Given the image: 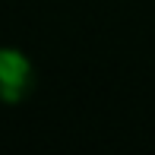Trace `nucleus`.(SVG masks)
Returning <instances> with one entry per match:
<instances>
[{"label": "nucleus", "mask_w": 155, "mask_h": 155, "mask_svg": "<svg viewBox=\"0 0 155 155\" xmlns=\"http://www.w3.org/2000/svg\"><path fill=\"white\" fill-rule=\"evenodd\" d=\"M35 89V63L16 45H0V104H22Z\"/></svg>", "instance_id": "f257e3e1"}]
</instances>
